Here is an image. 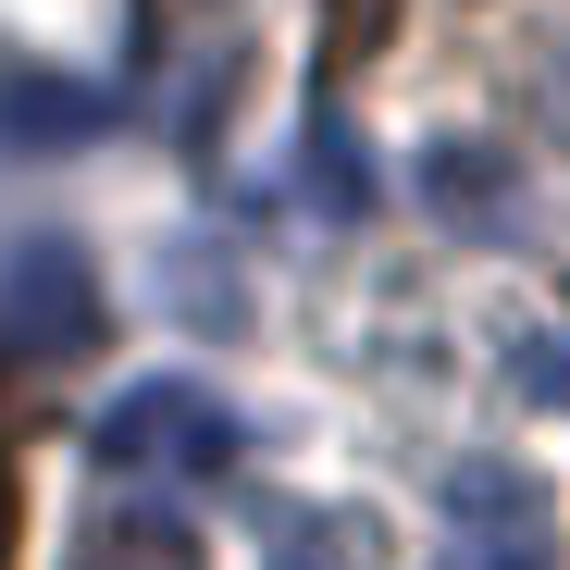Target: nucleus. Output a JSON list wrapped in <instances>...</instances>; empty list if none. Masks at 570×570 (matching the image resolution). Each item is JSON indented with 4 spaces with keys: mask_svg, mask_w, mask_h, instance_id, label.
<instances>
[{
    "mask_svg": "<svg viewBox=\"0 0 570 570\" xmlns=\"http://www.w3.org/2000/svg\"><path fill=\"white\" fill-rule=\"evenodd\" d=\"M100 459L161 471V484H212V471H236V410L212 385H186V372H161V385H125L100 410Z\"/></svg>",
    "mask_w": 570,
    "mask_h": 570,
    "instance_id": "nucleus-1",
    "label": "nucleus"
},
{
    "mask_svg": "<svg viewBox=\"0 0 570 570\" xmlns=\"http://www.w3.org/2000/svg\"><path fill=\"white\" fill-rule=\"evenodd\" d=\"M0 347H26V360H87L100 347V261L75 236H26L0 261Z\"/></svg>",
    "mask_w": 570,
    "mask_h": 570,
    "instance_id": "nucleus-2",
    "label": "nucleus"
},
{
    "mask_svg": "<svg viewBox=\"0 0 570 570\" xmlns=\"http://www.w3.org/2000/svg\"><path fill=\"white\" fill-rule=\"evenodd\" d=\"M112 137V100L75 75H0V149H87Z\"/></svg>",
    "mask_w": 570,
    "mask_h": 570,
    "instance_id": "nucleus-3",
    "label": "nucleus"
},
{
    "mask_svg": "<svg viewBox=\"0 0 570 570\" xmlns=\"http://www.w3.org/2000/svg\"><path fill=\"white\" fill-rule=\"evenodd\" d=\"M422 186H434L446 224H471V236H521V212H509V161H497L484 137H434V149H422Z\"/></svg>",
    "mask_w": 570,
    "mask_h": 570,
    "instance_id": "nucleus-4",
    "label": "nucleus"
},
{
    "mask_svg": "<svg viewBox=\"0 0 570 570\" xmlns=\"http://www.w3.org/2000/svg\"><path fill=\"white\" fill-rule=\"evenodd\" d=\"M75 570H212V558H199V533L174 509H112V521H87Z\"/></svg>",
    "mask_w": 570,
    "mask_h": 570,
    "instance_id": "nucleus-5",
    "label": "nucleus"
},
{
    "mask_svg": "<svg viewBox=\"0 0 570 570\" xmlns=\"http://www.w3.org/2000/svg\"><path fill=\"white\" fill-rule=\"evenodd\" d=\"M273 570H385V533L360 509H298V521H273Z\"/></svg>",
    "mask_w": 570,
    "mask_h": 570,
    "instance_id": "nucleus-6",
    "label": "nucleus"
},
{
    "mask_svg": "<svg viewBox=\"0 0 570 570\" xmlns=\"http://www.w3.org/2000/svg\"><path fill=\"white\" fill-rule=\"evenodd\" d=\"M446 521L497 533V546H533V484H521L509 459H459V471H446Z\"/></svg>",
    "mask_w": 570,
    "mask_h": 570,
    "instance_id": "nucleus-7",
    "label": "nucleus"
},
{
    "mask_svg": "<svg viewBox=\"0 0 570 570\" xmlns=\"http://www.w3.org/2000/svg\"><path fill=\"white\" fill-rule=\"evenodd\" d=\"M298 174H311V212H335V224H347V212H372V149L347 137V112H335V100L311 112V161H298Z\"/></svg>",
    "mask_w": 570,
    "mask_h": 570,
    "instance_id": "nucleus-8",
    "label": "nucleus"
},
{
    "mask_svg": "<svg viewBox=\"0 0 570 570\" xmlns=\"http://www.w3.org/2000/svg\"><path fill=\"white\" fill-rule=\"evenodd\" d=\"M385 38H397V0H323V50H311V87L335 100V87H347L372 50H385Z\"/></svg>",
    "mask_w": 570,
    "mask_h": 570,
    "instance_id": "nucleus-9",
    "label": "nucleus"
},
{
    "mask_svg": "<svg viewBox=\"0 0 570 570\" xmlns=\"http://www.w3.org/2000/svg\"><path fill=\"white\" fill-rule=\"evenodd\" d=\"M13 546H26V497H13V459H0V570H13Z\"/></svg>",
    "mask_w": 570,
    "mask_h": 570,
    "instance_id": "nucleus-10",
    "label": "nucleus"
},
{
    "mask_svg": "<svg viewBox=\"0 0 570 570\" xmlns=\"http://www.w3.org/2000/svg\"><path fill=\"white\" fill-rule=\"evenodd\" d=\"M446 570H546L533 546H471V558H446Z\"/></svg>",
    "mask_w": 570,
    "mask_h": 570,
    "instance_id": "nucleus-11",
    "label": "nucleus"
}]
</instances>
